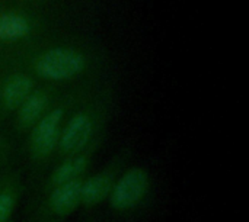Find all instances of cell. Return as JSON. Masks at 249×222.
<instances>
[{"label": "cell", "instance_id": "obj_7", "mask_svg": "<svg viewBox=\"0 0 249 222\" xmlns=\"http://www.w3.org/2000/svg\"><path fill=\"white\" fill-rule=\"evenodd\" d=\"M101 144V138L95 140L88 148H85L82 153L73 156V157H69V159H64L55 169L54 172L51 173V176L48 177V182H47V190H50L51 188L54 186H58V185H63V183H67V182H71L74 179H79V177H83L85 173L88 172L89 169V164L92 161V156L95 153V150L99 147Z\"/></svg>", "mask_w": 249, "mask_h": 222}, {"label": "cell", "instance_id": "obj_13", "mask_svg": "<svg viewBox=\"0 0 249 222\" xmlns=\"http://www.w3.org/2000/svg\"><path fill=\"white\" fill-rule=\"evenodd\" d=\"M7 179H9V177H4V179H0V188H1V186H3V185H4V183L7 182Z\"/></svg>", "mask_w": 249, "mask_h": 222}, {"label": "cell", "instance_id": "obj_4", "mask_svg": "<svg viewBox=\"0 0 249 222\" xmlns=\"http://www.w3.org/2000/svg\"><path fill=\"white\" fill-rule=\"evenodd\" d=\"M127 157H128V153L123 151L101 172L83 179L82 206L90 209V208H95L99 204H102L105 199H108Z\"/></svg>", "mask_w": 249, "mask_h": 222}, {"label": "cell", "instance_id": "obj_12", "mask_svg": "<svg viewBox=\"0 0 249 222\" xmlns=\"http://www.w3.org/2000/svg\"><path fill=\"white\" fill-rule=\"evenodd\" d=\"M6 148H7V145H6V141L0 140V163H1V160L6 157V154H4Z\"/></svg>", "mask_w": 249, "mask_h": 222}, {"label": "cell", "instance_id": "obj_3", "mask_svg": "<svg viewBox=\"0 0 249 222\" xmlns=\"http://www.w3.org/2000/svg\"><path fill=\"white\" fill-rule=\"evenodd\" d=\"M38 76L50 80H69L85 68V57L71 48H53L35 60Z\"/></svg>", "mask_w": 249, "mask_h": 222}, {"label": "cell", "instance_id": "obj_11", "mask_svg": "<svg viewBox=\"0 0 249 222\" xmlns=\"http://www.w3.org/2000/svg\"><path fill=\"white\" fill-rule=\"evenodd\" d=\"M29 32V23L25 17L16 13H4L0 16V39L13 41L25 36Z\"/></svg>", "mask_w": 249, "mask_h": 222}, {"label": "cell", "instance_id": "obj_6", "mask_svg": "<svg viewBox=\"0 0 249 222\" xmlns=\"http://www.w3.org/2000/svg\"><path fill=\"white\" fill-rule=\"evenodd\" d=\"M83 177L54 186L48 190L45 199V211L50 217L64 220L82 206V183Z\"/></svg>", "mask_w": 249, "mask_h": 222}, {"label": "cell", "instance_id": "obj_9", "mask_svg": "<svg viewBox=\"0 0 249 222\" xmlns=\"http://www.w3.org/2000/svg\"><path fill=\"white\" fill-rule=\"evenodd\" d=\"M32 92H34L32 80L25 74H15L3 86L1 102L9 111H16Z\"/></svg>", "mask_w": 249, "mask_h": 222}, {"label": "cell", "instance_id": "obj_1", "mask_svg": "<svg viewBox=\"0 0 249 222\" xmlns=\"http://www.w3.org/2000/svg\"><path fill=\"white\" fill-rule=\"evenodd\" d=\"M150 190V176L143 167H131L118 176L109 196V205L114 211L125 212L136 208Z\"/></svg>", "mask_w": 249, "mask_h": 222}, {"label": "cell", "instance_id": "obj_10", "mask_svg": "<svg viewBox=\"0 0 249 222\" xmlns=\"http://www.w3.org/2000/svg\"><path fill=\"white\" fill-rule=\"evenodd\" d=\"M22 192L20 182L16 177H9L0 188V222H7L12 217Z\"/></svg>", "mask_w": 249, "mask_h": 222}, {"label": "cell", "instance_id": "obj_5", "mask_svg": "<svg viewBox=\"0 0 249 222\" xmlns=\"http://www.w3.org/2000/svg\"><path fill=\"white\" fill-rule=\"evenodd\" d=\"M64 111L61 108H55L45 113L31 131L29 148L35 161L47 160L54 150H57L60 132H61V121Z\"/></svg>", "mask_w": 249, "mask_h": 222}, {"label": "cell", "instance_id": "obj_2", "mask_svg": "<svg viewBox=\"0 0 249 222\" xmlns=\"http://www.w3.org/2000/svg\"><path fill=\"white\" fill-rule=\"evenodd\" d=\"M98 124L90 112L76 113L60 132L57 151L60 157L69 159L85 148H88L95 140H98Z\"/></svg>", "mask_w": 249, "mask_h": 222}, {"label": "cell", "instance_id": "obj_8", "mask_svg": "<svg viewBox=\"0 0 249 222\" xmlns=\"http://www.w3.org/2000/svg\"><path fill=\"white\" fill-rule=\"evenodd\" d=\"M48 105V96L44 90H34L18 108V125L22 129L32 128L44 115Z\"/></svg>", "mask_w": 249, "mask_h": 222}]
</instances>
